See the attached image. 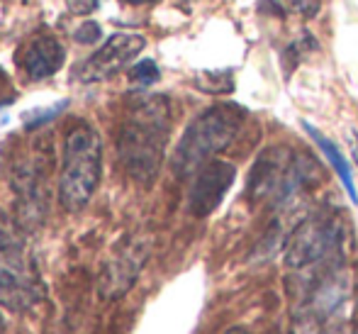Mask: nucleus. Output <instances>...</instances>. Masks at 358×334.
Returning a JSON list of instances; mask_svg holds the SVG:
<instances>
[{
    "label": "nucleus",
    "instance_id": "f257e3e1",
    "mask_svg": "<svg viewBox=\"0 0 358 334\" xmlns=\"http://www.w3.org/2000/svg\"><path fill=\"white\" fill-rule=\"evenodd\" d=\"M171 132V105L166 95H144L134 100L117 137V154L129 179L154 183L164 161Z\"/></svg>",
    "mask_w": 358,
    "mask_h": 334
},
{
    "label": "nucleus",
    "instance_id": "f03ea898",
    "mask_svg": "<svg viewBox=\"0 0 358 334\" xmlns=\"http://www.w3.org/2000/svg\"><path fill=\"white\" fill-rule=\"evenodd\" d=\"M244 108L239 105H215L200 113L193 123L185 127L171 156V169L178 179L198 174L208 161H213L215 154L234 141L239 134V127L244 123Z\"/></svg>",
    "mask_w": 358,
    "mask_h": 334
},
{
    "label": "nucleus",
    "instance_id": "7ed1b4c3",
    "mask_svg": "<svg viewBox=\"0 0 358 334\" xmlns=\"http://www.w3.org/2000/svg\"><path fill=\"white\" fill-rule=\"evenodd\" d=\"M103 176V141L93 125L78 123L64 141L59 202L66 212H78L93 198Z\"/></svg>",
    "mask_w": 358,
    "mask_h": 334
},
{
    "label": "nucleus",
    "instance_id": "20e7f679",
    "mask_svg": "<svg viewBox=\"0 0 358 334\" xmlns=\"http://www.w3.org/2000/svg\"><path fill=\"white\" fill-rule=\"evenodd\" d=\"M44 298L37 266L17 227L0 210V305L10 312H27Z\"/></svg>",
    "mask_w": 358,
    "mask_h": 334
},
{
    "label": "nucleus",
    "instance_id": "39448f33",
    "mask_svg": "<svg viewBox=\"0 0 358 334\" xmlns=\"http://www.w3.org/2000/svg\"><path fill=\"white\" fill-rule=\"evenodd\" d=\"M344 225L334 212H317L297 225L285 244V264L297 271L341 264Z\"/></svg>",
    "mask_w": 358,
    "mask_h": 334
},
{
    "label": "nucleus",
    "instance_id": "423d86ee",
    "mask_svg": "<svg viewBox=\"0 0 358 334\" xmlns=\"http://www.w3.org/2000/svg\"><path fill=\"white\" fill-rule=\"evenodd\" d=\"M10 186L17 200L20 225L37 230L49 212V159L42 151L20 156L10 169Z\"/></svg>",
    "mask_w": 358,
    "mask_h": 334
},
{
    "label": "nucleus",
    "instance_id": "0eeeda50",
    "mask_svg": "<svg viewBox=\"0 0 358 334\" xmlns=\"http://www.w3.org/2000/svg\"><path fill=\"white\" fill-rule=\"evenodd\" d=\"M151 254V239L149 237H134L127 239L113 251L105 261L103 271L98 278V293L105 300H117L129 288L137 283L139 273Z\"/></svg>",
    "mask_w": 358,
    "mask_h": 334
},
{
    "label": "nucleus",
    "instance_id": "6e6552de",
    "mask_svg": "<svg viewBox=\"0 0 358 334\" xmlns=\"http://www.w3.org/2000/svg\"><path fill=\"white\" fill-rule=\"evenodd\" d=\"M146 47V39L142 34L132 32H117L98 49L93 52L78 69V81L83 83H100V81L113 78L120 74L127 64H132L139 57V52Z\"/></svg>",
    "mask_w": 358,
    "mask_h": 334
},
{
    "label": "nucleus",
    "instance_id": "1a4fd4ad",
    "mask_svg": "<svg viewBox=\"0 0 358 334\" xmlns=\"http://www.w3.org/2000/svg\"><path fill=\"white\" fill-rule=\"evenodd\" d=\"M236 169L229 161L213 159L195 174L193 186L188 193V210L195 217H208L210 212H215L220 207V202L224 200L227 190L234 183Z\"/></svg>",
    "mask_w": 358,
    "mask_h": 334
},
{
    "label": "nucleus",
    "instance_id": "9d476101",
    "mask_svg": "<svg viewBox=\"0 0 358 334\" xmlns=\"http://www.w3.org/2000/svg\"><path fill=\"white\" fill-rule=\"evenodd\" d=\"M292 151L285 146H271L256 159L254 169L249 174V198L254 200H275L285 174L290 169Z\"/></svg>",
    "mask_w": 358,
    "mask_h": 334
},
{
    "label": "nucleus",
    "instance_id": "9b49d317",
    "mask_svg": "<svg viewBox=\"0 0 358 334\" xmlns=\"http://www.w3.org/2000/svg\"><path fill=\"white\" fill-rule=\"evenodd\" d=\"M17 62L29 81H44L62 71L64 62H66V49L54 34L42 32L20 49Z\"/></svg>",
    "mask_w": 358,
    "mask_h": 334
},
{
    "label": "nucleus",
    "instance_id": "f8f14e48",
    "mask_svg": "<svg viewBox=\"0 0 358 334\" xmlns=\"http://www.w3.org/2000/svg\"><path fill=\"white\" fill-rule=\"evenodd\" d=\"M302 127H305V132L317 141V146H320V149L324 151V156L329 159V164L334 166V171L339 174V179H341V183H344V188H346V193H349V198L354 200V202H358V193H356V186H354V176H351V166H349V161L344 159V154H341V151L336 149L334 141L327 139V137L322 134L317 127H312L310 123H302Z\"/></svg>",
    "mask_w": 358,
    "mask_h": 334
},
{
    "label": "nucleus",
    "instance_id": "ddd939ff",
    "mask_svg": "<svg viewBox=\"0 0 358 334\" xmlns=\"http://www.w3.org/2000/svg\"><path fill=\"white\" fill-rule=\"evenodd\" d=\"M198 88L208 90V93H229L234 88V81H231V71H205L198 78Z\"/></svg>",
    "mask_w": 358,
    "mask_h": 334
},
{
    "label": "nucleus",
    "instance_id": "4468645a",
    "mask_svg": "<svg viewBox=\"0 0 358 334\" xmlns=\"http://www.w3.org/2000/svg\"><path fill=\"white\" fill-rule=\"evenodd\" d=\"M69 108V100H62V103H57V105H52V108H42V110H32V113H27L24 115V130H39V127H44L47 123H52L54 118H59L62 115V110H66Z\"/></svg>",
    "mask_w": 358,
    "mask_h": 334
},
{
    "label": "nucleus",
    "instance_id": "2eb2a0df",
    "mask_svg": "<svg viewBox=\"0 0 358 334\" xmlns=\"http://www.w3.org/2000/svg\"><path fill=\"white\" fill-rule=\"evenodd\" d=\"M129 78H132L137 85L146 88V85H154L156 81L161 78V71H159V67H156V62H151V59H142V62H137L132 67V71H129Z\"/></svg>",
    "mask_w": 358,
    "mask_h": 334
},
{
    "label": "nucleus",
    "instance_id": "dca6fc26",
    "mask_svg": "<svg viewBox=\"0 0 358 334\" xmlns=\"http://www.w3.org/2000/svg\"><path fill=\"white\" fill-rule=\"evenodd\" d=\"M100 37H103V27H100L98 22H93V20L83 22V25H80V27L73 32V39H76L78 44H95Z\"/></svg>",
    "mask_w": 358,
    "mask_h": 334
},
{
    "label": "nucleus",
    "instance_id": "f3484780",
    "mask_svg": "<svg viewBox=\"0 0 358 334\" xmlns=\"http://www.w3.org/2000/svg\"><path fill=\"white\" fill-rule=\"evenodd\" d=\"M283 5L290 13L300 15V18H315L320 13V0H283Z\"/></svg>",
    "mask_w": 358,
    "mask_h": 334
},
{
    "label": "nucleus",
    "instance_id": "a211bd4d",
    "mask_svg": "<svg viewBox=\"0 0 358 334\" xmlns=\"http://www.w3.org/2000/svg\"><path fill=\"white\" fill-rule=\"evenodd\" d=\"M100 0H66V8L71 15H90L95 13Z\"/></svg>",
    "mask_w": 358,
    "mask_h": 334
},
{
    "label": "nucleus",
    "instance_id": "6ab92c4d",
    "mask_svg": "<svg viewBox=\"0 0 358 334\" xmlns=\"http://www.w3.org/2000/svg\"><path fill=\"white\" fill-rule=\"evenodd\" d=\"M349 141H351V151H354V159H356V166H358V132L351 130V132H349Z\"/></svg>",
    "mask_w": 358,
    "mask_h": 334
},
{
    "label": "nucleus",
    "instance_id": "aec40b11",
    "mask_svg": "<svg viewBox=\"0 0 358 334\" xmlns=\"http://www.w3.org/2000/svg\"><path fill=\"white\" fill-rule=\"evenodd\" d=\"M224 334H251L246 327H231V330H227Z\"/></svg>",
    "mask_w": 358,
    "mask_h": 334
},
{
    "label": "nucleus",
    "instance_id": "412c9836",
    "mask_svg": "<svg viewBox=\"0 0 358 334\" xmlns=\"http://www.w3.org/2000/svg\"><path fill=\"white\" fill-rule=\"evenodd\" d=\"M122 3H127V5H151V3H156V0H122Z\"/></svg>",
    "mask_w": 358,
    "mask_h": 334
},
{
    "label": "nucleus",
    "instance_id": "4be33fe9",
    "mask_svg": "<svg viewBox=\"0 0 358 334\" xmlns=\"http://www.w3.org/2000/svg\"><path fill=\"white\" fill-rule=\"evenodd\" d=\"M334 334H351V327H344V330H339V332H334Z\"/></svg>",
    "mask_w": 358,
    "mask_h": 334
},
{
    "label": "nucleus",
    "instance_id": "5701e85b",
    "mask_svg": "<svg viewBox=\"0 0 358 334\" xmlns=\"http://www.w3.org/2000/svg\"><path fill=\"white\" fill-rule=\"evenodd\" d=\"M0 330H3V317H0Z\"/></svg>",
    "mask_w": 358,
    "mask_h": 334
}]
</instances>
